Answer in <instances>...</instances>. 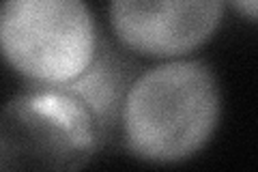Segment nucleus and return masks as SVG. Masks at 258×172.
Masks as SVG:
<instances>
[{
    "mask_svg": "<svg viewBox=\"0 0 258 172\" xmlns=\"http://www.w3.org/2000/svg\"><path fill=\"white\" fill-rule=\"evenodd\" d=\"M217 119L220 91L213 71L200 61H172L134 82L120 123L134 155L174 163L203 149Z\"/></svg>",
    "mask_w": 258,
    "mask_h": 172,
    "instance_id": "nucleus-1",
    "label": "nucleus"
},
{
    "mask_svg": "<svg viewBox=\"0 0 258 172\" xmlns=\"http://www.w3.org/2000/svg\"><path fill=\"white\" fill-rule=\"evenodd\" d=\"M0 45L24 78L37 86H58L93 63L99 39L84 0H5Z\"/></svg>",
    "mask_w": 258,
    "mask_h": 172,
    "instance_id": "nucleus-2",
    "label": "nucleus"
},
{
    "mask_svg": "<svg viewBox=\"0 0 258 172\" xmlns=\"http://www.w3.org/2000/svg\"><path fill=\"white\" fill-rule=\"evenodd\" d=\"M97 140V125L78 97L60 86H35L3 112L0 166L76 170L91 159Z\"/></svg>",
    "mask_w": 258,
    "mask_h": 172,
    "instance_id": "nucleus-3",
    "label": "nucleus"
},
{
    "mask_svg": "<svg viewBox=\"0 0 258 172\" xmlns=\"http://www.w3.org/2000/svg\"><path fill=\"white\" fill-rule=\"evenodd\" d=\"M224 0H112L110 24L129 50L172 59L196 50L213 37Z\"/></svg>",
    "mask_w": 258,
    "mask_h": 172,
    "instance_id": "nucleus-4",
    "label": "nucleus"
},
{
    "mask_svg": "<svg viewBox=\"0 0 258 172\" xmlns=\"http://www.w3.org/2000/svg\"><path fill=\"white\" fill-rule=\"evenodd\" d=\"M129 78H132V71L127 63L99 41L93 63L76 80L58 86L86 105L101 138L123 119V105L134 84L129 82Z\"/></svg>",
    "mask_w": 258,
    "mask_h": 172,
    "instance_id": "nucleus-5",
    "label": "nucleus"
},
{
    "mask_svg": "<svg viewBox=\"0 0 258 172\" xmlns=\"http://www.w3.org/2000/svg\"><path fill=\"white\" fill-rule=\"evenodd\" d=\"M230 5L235 7L241 15L258 22V0H230Z\"/></svg>",
    "mask_w": 258,
    "mask_h": 172,
    "instance_id": "nucleus-6",
    "label": "nucleus"
}]
</instances>
